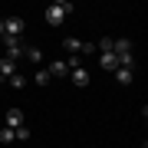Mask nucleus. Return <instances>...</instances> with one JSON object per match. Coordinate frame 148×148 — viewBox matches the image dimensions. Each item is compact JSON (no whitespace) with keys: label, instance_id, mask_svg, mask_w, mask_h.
Wrapping results in <instances>:
<instances>
[{"label":"nucleus","instance_id":"obj_11","mask_svg":"<svg viewBox=\"0 0 148 148\" xmlns=\"http://www.w3.org/2000/svg\"><path fill=\"white\" fill-rule=\"evenodd\" d=\"M95 49H99V53H112V49H115V40H112V36H102Z\"/></svg>","mask_w":148,"mask_h":148},{"label":"nucleus","instance_id":"obj_4","mask_svg":"<svg viewBox=\"0 0 148 148\" xmlns=\"http://www.w3.org/2000/svg\"><path fill=\"white\" fill-rule=\"evenodd\" d=\"M46 73H49V79H53V76H69V63L66 59H56V63L46 66Z\"/></svg>","mask_w":148,"mask_h":148},{"label":"nucleus","instance_id":"obj_3","mask_svg":"<svg viewBox=\"0 0 148 148\" xmlns=\"http://www.w3.org/2000/svg\"><path fill=\"white\" fill-rule=\"evenodd\" d=\"M3 43H7V59L16 63V59L23 56V43H20V40H3Z\"/></svg>","mask_w":148,"mask_h":148},{"label":"nucleus","instance_id":"obj_5","mask_svg":"<svg viewBox=\"0 0 148 148\" xmlns=\"http://www.w3.org/2000/svg\"><path fill=\"white\" fill-rule=\"evenodd\" d=\"M20 125H27L23 122V112L20 109H7V128H20Z\"/></svg>","mask_w":148,"mask_h":148},{"label":"nucleus","instance_id":"obj_7","mask_svg":"<svg viewBox=\"0 0 148 148\" xmlns=\"http://www.w3.org/2000/svg\"><path fill=\"white\" fill-rule=\"evenodd\" d=\"M99 66L106 69V73H115V69H119V63H115V56H112V53H102V56H99Z\"/></svg>","mask_w":148,"mask_h":148},{"label":"nucleus","instance_id":"obj_12","mask_svg":"<svg viewBox=\"0 0 148 148\" xmlns=\"http://www.w3.org/2000/svg\"><path fill=\"white\" fill-rule=\"evenodd\" d=\"M0 142H3V145H10V142H16V135H13V128H0Z\"/></svg>","mask_w":148,"mask_h":148},{"label":"nucleus","instance_id":"obj_13","mask_svg":"<svg viewBox=\"0 0 148 148\" xmlns=\"http://www.w3.org/2000/svg\"><path fill=\"white\" fill-rule=\"evenodd\" d=\"M23 56H27L30 63H43V53H40V49H23Z\"/></svg>","mask_w":148,"mask_h":148},{"label":"nucleus","instance_id":"obj_2","mask_svg":"<svg viewBox=\"0 0 148 148\" xmlns=\"http://www.w3.org/2000/svg\"><path fill=\"white\" fill-rule=\"evenodd\" d=\"M0 23H3V40H20L23 27H27L20 16H7V20H0Z\"/></svg>","mask_w":148,"mask_h":148},{"label":"nucleus","instance_id":"obj_14","mask_svg":"<svg viewBox=\"0 0 148 148\" xmlns=\"http://www.w3.org/2000/svg\"><path fill=\"white\" fill-rule=\"evenodd\" d=\"M10 86H13V89H23V86H27V79H23L20 73H13V76H10Z\"/></svg>","mask_w":148,"mask_h":148},{"label":"nucleus","instance_id":"obj_6","mask_svg":"<svg viewBox=\"0 0 148 148\" xmlns=\"http://www.w3.org/2000/svg\"><path fill=\"white\" fill-rule=\"evenodd\" d=\"M69 76H73V82H76V86H89V73H86L82 66H76V69H69Z\"/></svg>","mask_w":148,"mask_h":148},{"label":"nucleus","instance_id":"obj_9","mask_svg":"<svg viewBox=\"0 0 148 148\" xmlns=\"http://www.w3.org/2000/svg\"><path fill=\"white\" fill-rule=\"evenodd\" d=\"M122 53H132V43H128V40H115V49H112V56H122Z\"/></svg>","mask_w":148,"mask_h":148},{"label":"nucleus","instance_id":"obj_10","mask_svg":"<svg viewBox=\"0 0 148 148\" xmlns=\"http://www.w3.org/2000/svg\"><path fill=\"white\" fill-rule=\"evenodd\" d=\"M115 79H119L122 86H128V82L135 79V73H132V69H115Z\"/></svg>","mask_w":148,"mask_h":148},{"label":"nucleus","instance_id":"obj_1","mask_svg":"<svg viewBox=\"0 0 148 148\" xmlns=\"http://www.w3.org/2000/svg\"><path fill=\"white\" fill-rule=\"evenodd\" d=\"M69 10H73V3H66V0H59V3H49L43 16H46V23H49V27H59V23L66 20V13H69Z\"/></svg>","mask_w":148,"mask_h":148},{"label":"nucleus","instance_id":"obj_15","mask_svg":"<svg viewBox=\"0 0 148 148\" xmlns=\"http://www.w3.org/2000/svg\"><path fill=\"white\" fill-rule=\"evenodd\" d=\"M36 86H49V73H46V69L36 73Z\"/></svg>","mask_w":148,"mask_h":148},{"label":"nucleus","instance_id":"obj_8","mask_svg":"<svg viewBox=\"0 0 148 148\" xmlns=\"http://www.w3.org/2000/svg\"><path fill=\"white\" fill-rule=\"evenodd\" d=\"M13 73H16V63H13V59H0V76H3V79H10Z\"/></svg>","mask_w":148,"mask_h":148},{"label":"nucleus","instance_id":"obj_16","mask_svg":"<svg viewBox=\"0 0 148 148\" xmlns=\"http://www.w3.org/2000/svg\"><path fill=\"white\" fill-rule=\"evenodd\" d=\"M13 135H16V138H30V125H20V128H13Z\"/></svg>","mask_w":148,"mask_h":148},{"label":"nucleus","instance_id":"obj_17","mask_svg":"<svg viewBox=\"0 0 148 148\" xmlns=\"http://www.w3.org/2000/svg\"><path fill=\"white\" fill-rule=\"evenodd\" d=\"M0 40H3V23H0Z\"/></svg>","mask_w":148,"mask_h":148}]
</instances>
